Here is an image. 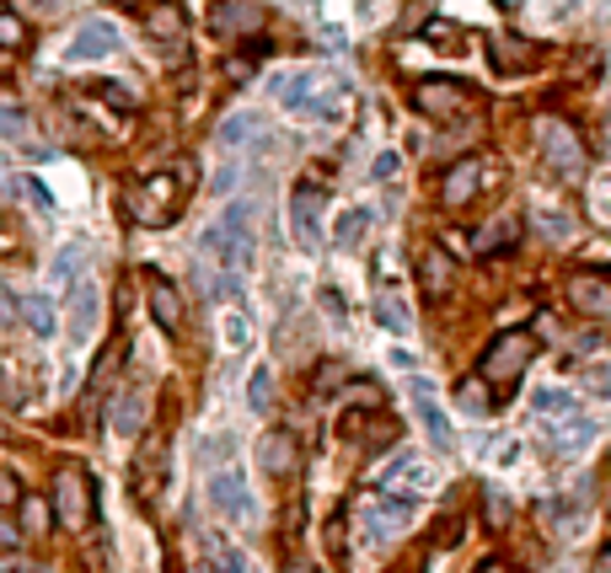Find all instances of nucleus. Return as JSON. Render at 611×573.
<instances>
[{
	"label": "nucleus",
	"instance_id": "obj_1",
	"mask_svg": "<svg viewBox=\"0 0 611 573\" xmlns=\"http://www.w3.org/2000/svg\"><path fill=\"white\" fill-rule=\"evenodd\" d=\"M193 161H178L172 172H151V178H140L134 188H129V214H134V225H151V231H161V225H172L178 214H183V204L193 199Z\"/></svg>",
	"mask_w": 611,
	"mask_h": 573
},
{
	"label": "nucleus",
	"instance_id": "obj_2",
	"mask_svg": "<svg viewBox=\"0 0 611 573\" xmlns=\"http://www.w3.org/2000/svg\"><path fill=\"white\" fill-rule=\"evenodd\" d=\"M204 252L220 258V269L231 273H252L258 269V225H252V204L237 199L214 214V225L204 231Z\"/></svg>",
	"mask_w": 611,
	"mask_h": 573
},
{
	"label": "nucleus",
	"instance_id": "obj_3",
	"mask_svg": "<svg viewBox=\"0 0 611 573\" xmlns=\"http://www.w3.org/2000/svg\"><path fill=\"white\" fill-rule=\"evenodd\" d=\"M531 360H537V338H531V332H525V328L499 332L489 349H483V381L510 386V381H520V375L531 370Z\"/></svg>",
	"mask_w": 611,
	"mask_h": 573
},
{
	"label": "nucleus",
	"instance_id": "obj_4",
	"mask_svg": "<svg viewBox=\"0 0 611 573\" xmlns=\"http://www.w3.org/2000/svg\"><path fill=\"white\" fill-rule=\"evenodd\" d=\"M54 520H60L64 531H87L92 525V510H97V487L92 478L81 472V466H60L54 472Z\"/></svg>",
	"mask_w": 611,
	"mask_h": 573
},
{
	"label": "nucleus",
	"instance_id": "obj_5",
	"mask_svg": "<svg viewBox=\"0 0 611 573\" xmlns=\"http://www.w3.org/2000/svg\"><path fill=\"white\" fill-rule=\"evenodd\" d=\"M360 525H365L370 546H387L392 536H402L413 525V499H398V493H370L360 499Z\"/></svg>",
	"mask_w": 611,
	"mask_h": 573
},
{
	"label": "nucleus",
	"instance_id": "obj_6",
	"mask_svg": "<svg viewBox=\"0 0 611 573\" xmlns=\"http://www.w3.org/2000/svg\"><path fill=\"white\" fill-rule=\"evenodd\" d=\"M489 178H493V167L483 155H461L457 167H445V178H440V210H467L483 193Z\"/></svg>",
	"mask_w": 611,
	"mask_h": 573
},
{
	"label": "nucleus",
	"instance_id": "obj_7",
	"mask_svg": "<svg viewBox=\"0 0 611 573\" xmlns=\"http://www.w3.org/2000/svg\"><path fill=\"white\" fill-rule=\"evenodd\" d=\"M210 504L226 514V525H258V499H252V487L242 483V472H214Z\"/></svg>",
	"mask_w": 611,
	"mask_h": 573
},
{
	"label": "nucleus",
	"instance_id": "obj_8",
	"mask_svg": "<svg viewBox=\"0 0 611 573\" xmlns=\"http://www.w3.org/2000/svg\"><path fill=\"white\" fill-rule=\"evenodd\" d=\"M322 210H328V188L306 178L301 188L290 193V231H296V242L301 247L322 242Z\"/></svg>",
	"mask_w": 611,
	"mask_h": 573
},
{
	"label": "nucleus",
	"instance_id": "obj_9",
	"mask_svg": "<svg viewBox=\"0 0 611 573\" xmlns=\"http://www.w3.org/2000/svg\"><path fill=\"white\" fill-rule=\"evenodd\" d=\"M413 108L424 113V119H461L467 108H472V87H461V81H419L413 87Z\"/></svg>",
	"mask_w": 611,
	"mask_h": 573
},
{
	"label": "nucleus",
	"instance_id": "obj_10",
	"mask_svg": "<svg viewBox=\"0 0 611 573\" xmlns=\"http://www.w3.org/2000/svg\"><path fill=\"white\" fill-rule=\"evenodd\" d=\"M408 402H413V419L424 429L429 445H440V451H451L457 445V434H451V419H445V408H440V396L429 381H408Z\"/></svg>",
	"mask_w": 611,
	"mask_h": 573
},
{
	"label": "nucleus",
	"instance_id": "obj_11",
	"mask_svg": "<svg viewBox=\"0 0 611 573\" xmlns=\"http://www.w3.org/2000/svg\"><path fill=\"white\" fill-rule=\"evenodd\" d=\"M542 155H548V167L558 172V178H580V172H584L580 134H574L569 123H558V119L542 123Z\"/></svg>",
	"mask_w": 611,
	"mask_h": 573
},
{
	"label": "nucleus",
	"instance_id": "obj_12",
	"mask_svg": "<svg viewBox=\"0 0 611 573\" xmlns=\"http://www.w3.org/2000/svg\"><path fill=\"white\" fill-rule=\"evenodd\" d=\"M569 305L590 316V322H607L611 316V279H601L595 269L584 273H569Z\"/></svg>",
	"mask_w": 611,
	"mask_h": 573
},
{
	"label": "nucleus",
	"instance_id": "obj_13",
	"mask_svg": "<svg viewBox=\"0 0 611 573\" xmlns=\"http://www.w3.org/2000/svg\"><path fill=\"white\" fill-rule=\"evenodd\" d=\"M119 49V28L113 22H81L76 28V38H70V49H64V60L70 64H92V60H108Z\"/></svg>",
	"mask_w": 611,
	"mask_h": 573
},
{
	"label": "nucleus",
	"instance_id": "obj_14",
	"mask_svg": "<svg viewBox=\"0 0 611 573\" xmlns=\"http://www.w3.org/2000/svg\"><path fill=\"white\" fill-rule=\"evenodd\" d=\"M146 295H151V316L161 332H183V290L167 279V273H146Z\"/></svg>",
	"mask_w": 611,
	"mask_h": 573
},
{
	"label": "nucleus",
	"instance_id": "obj_15",
	"mask_svg": "<svg viewBox=\"0 0 611 573\" xmlns=\"http://www.w3.org/2000/svg\"><path fill=\"white\" fill-rule=\"evenodd\" d=\"M489 54H493V70H499V76H525L531 64L542 60V49L515 38V32H489Z\"/></svg>",
	"mask_w": 611,
	"mask_h": 573
},
{
	"label": "nucleus",
	"instance_id": "obj_16",
	"mask_svg": "<svg viewBox=\"0 0 611 573\" xmlns=\"http://www.w3.org/2000/svg\"><path fill=\"white\" fill-rule=\"evenodd\" d=\"M97 311H102V295H97V284H92V279H81V284L70 290V322H64L70 343H92V332H97Z\"/></svg>",
	"mask_w": 611,
	"mask_h": 573
},
{
	"label": "nucleus",
	"instance_id": "obj_17",
	"mask_svg": "<svg viewBox=\"0 0 611 573\" xmlns=\"http://www.w3.org/2000/svg\"><path fill=\"white\" fill-rule=\"evenodd\" d=\"M258 461H263V472H269V478L284 483V478H296V472H301V440H296V434H284V429H274V434L258 445Z\"/></svg>",
	"mask_w": 611,
	"mask_h": 573
},
{
	"label": "nucleus",
	"instance_id": "obj_18",
	"mask_svg": "<svg viewBox=\"0 0 611 573\" xmlns=\"http://www.w3.org/2000/svg\"><path fill=\"white\" fill-rule=\"evenodd\" d=\"M167 483V440H146V451L134 461V499H156Z\"/></svg>",
	"mask_w": 611,
	"mask_h": 573
},
{
	"label": "nucleus",
	"instance_id": "obj_19",
	"mask_svg": "<svg viewBox=\"0 0 611 573\" xmlns=\"http://www.w3.org/2000/svg\"><path fill=\"white\" fill-rule=\"evenodd\" d=\"M429 487H434L429 461H419V455H398V461H392V472H387V493H429Z\"/></svg>",
	"mask_w": 611,
	"mask_h": 573
},
{
	"label": "nucleus",
	"instance_id": "obj_20",
	"mask_svg": "<svg viewBox=\"0 0 611 573\" xmlns=\"http://www.w3.org/2000/svg\"><path fill=\"white\" fill-rule=\"evenodd\" d=\"M322 81H328L322 70H296V76H284V81H279L284 108H290V113H306V108H311V97L322 91Z\"/></svg>",
	"mask_w": 611,
	"mask_h": 573
},
{
	"label": "nucleus",
	"instance_id": "obj_21",
	"mask_svg": "<svg viewBox=\"0 0 611 573\" xmlns=\"http://www.w3.org/2000/svg\"><path fill=\"white\" fill-rule=\"evenodd\" d=\"M140 17H146V32H151V38H161V43L183 38V11H178V6H167V0H151Z\"/></svg>",
	"mask_w": 611,
	"mask_h": 573
},
{
	"label": "nucleus",
	"instance_id": "obj_22",
	"mask_svg": "<svg viewBox=\"0 0 611 573\" xmlns=\"http://www.w3.org/2000/svg\"><path fill=\"white\" fill-rule=\"evenodd\" d=\"M140 423H146V396L134 392H119V402H113V429H119L123 440H140Z\"/></svg>",
	"mask_w": 611,
	"mask_h": 573
},
{
	"label": "nucleus",
	"instance_id": "obj_23",
	"mask_svg": "<svg viewBox=\"0 0 611 573\" xmlns=\"http://www.w3.org/2000/svg\"><path fill=\"white\" fill-rule=\"evenodd\" d=\"M338 429H343L349 440H360V445H387V440H392V423L381 419V413H375V419H365V413H343Z\"/></svg>",
	"mask_w": 611,
	"mask_h": 573
},
{
	"label": "nucleus",
	"instance_id": "obj_24",
	"mask_svg": "<svg viewBox=\"0 0 611 573\" xmlns=\"http://www.w3.org/2000/svg\"><path fill=\"white\" fill-rule=\"evenodd\" d=\"M419 279H424L429 301L451 295V258H445V252H424V258H419Z\"/></svg>",
	"mask_w": 611,
	"mask_h": 573
},
{
	"label": "nucleus",
	"instance_id": "obj_25",
	"mask_svg": "<svg viewBox=\"0 0 611 573\" xmlns=\"http://www.w3.org/2000/svg\"><path fill=\"white\" fill-rule=\"evenodd\" d=\"M375 322H381L387 332H408V328H413V316H408L402 295H392L387 284H375Z\"/></svg>",
	"mask_w": 611,
	"mask_h": 573
},
{
	"label": "nucleus",
	"instance_id": "obj_26",
	"mask_svg": "<svg viewBox=\"0 0 611 573\" xmlns=\"http://www.w3.org/2000/svg\"><path fill=\"white\" fill-rule=\"evenodd\" d=\"M258 113H231V119L220 123V129H214V140H220V151H242L247 140H252V134H258Z\"/></svg>",
	"mask_w": 611,
	"mask_h": 573
},
{
	"label": "nucleus",
	"instance_id": "obj_27",
	"mask_svg": "<svg viewBox=\"0 0 611 573\" xmlns=\"http://www.w3.org/2000/svg\"><path fill=\"white\" fill-rule=\"evenodd\" d=\"M32 396V375L22 370V364L0 360V402H11V408H22Z\"/></svg>",
	"mask_w": 611,
	"mask_h": 573
},
{
	"label": "nucleus",
	"instance_id": "obj_28",
	"mask_svg": "<svg viewBox=\"0 0 611 573\" xmlns=\"http://www.w3.org/2000/svg\"><path fill=\"white\" fill-rule=\"evenodd\" d=\"M17 311H22L28 332H38V338H54V305H49V295H22V301H17Z\"/></svg>",
	"mask_w": 611,
	"mask_h": 573
},
{
	"label": "nucleus",
	"instance_id": "obj_29",
	"mask_svg": "<svg viewBox=\"0 0 611 573\" xmlns=\"http://www.w3.org/2000/svg\"><path fill=\"white\" fill-rule=\"evenodd\" d=\"M370 237V210H343L338 214V231H333V242L343 247V252H354V247Z\"/></svg>",
	"mask_w": 611,
	"mask_h": 573
},
{
	"label": "nucleus",
	"instance_id": "obj_30",
	"mask_svg": "<svg viewBox=\"0 0 611 573\" xmlns=\"http://www.w3.org/2000/svg\"><path fill=\"white\" fill-rule=\"evenodd\" d=\"M81 263H87V247L81 242L60 247V252H54V284H70V290H76V284H81Z\"/></svg>",
	"mask_w": 611,
	"mask_h": 573
},
{
	"label": "nucleus",
	"instance_id": "obj_31",
	"mask_svg": "<svg viewBox=\"0 0 611 573\" xmlns=\"http://www.w3.org/2000/svg\"><path fill=\"white\" fill-rule=\"evenodd\" d=\"M247 408H252V413H269V408H274V375H269V370H252V375H247Z\"/></svg>",
	"mask_w": 611,
	"mask_h": 573
},
{
	"label": "nucleus",
	"instance_id": "obj_32",
	"mask_svg": "<svg viewBox=\"0 0 611 573\" xmlns=\"http://www.w3.org/2000/svg\"><path fill=\"white\" fill-rule=\"evenodd\" d=\"M515 242H520V220H493L489 237H478V252L493 258V252H504V247H515Z\"/></svg>",
	"mask_w": 611,
	"mask_h": 573
},
{
	"label": "nucleus",
	"instance_id": "obj_33",
	"mask_svg": "<svg viewBox=\"0 0 611 573\" xmlns=\"http://www.w3.org/2000/svg\"><path fill=\"white\" fill-rule=\"evenodd\" d=\"M537 413L542 419H580V402L563 392H537Z\"/></svg>",
	"mask_w": 611,
	"mask_h": 573
},
{
	"label": "nucleus",
	"instance_id": "obj_34",
	"mask_svg": "<svg viewBox=\"0 0 611 573\" xmlns=\"http://www.w3.org/2000/svg\"><path fill=\"white\" fill-rule=\"evenodd\" d=\"M424 38L434 43V49H445V54H461V49H467V38H461L457 22H429Z\"/></svg>",
	"mask_w": 611,
	"mask_h": 573
},
{
	"label": "nucleus",
	"instance_id": "obj_35",
	"mask_svg": "<svg viewBox=\"0 0 611 573\" xmlns=\"http://www.w3.org/2000/svg\"><path fill=\"white\" fill-rule=\"evenodd\" d=\"M247 343H252V316H247L242 295H237V301H231V349H237V354H247Z\"/></svg>",
	"mask_w": 611,
	"mask_h": 573
},
{
	"label": "nucleus",
	"instance_id": "obj_36",
	"mask_svg": "<svg viewBox=\"0 0 611 573\" xmlns=\"http://www.w3.org/2000/svg\"><path fill=\"white\" fill-rule=\"evenodd\" d=\"M0 49H28V22L17 11H0Z\"/></svg>",
	"mask_w": 611,
	"mask_h": 573
},
{
	"label": "nucleus",
	"instance_id": "obj_37",
	"mask_svg": "<svg viewBox=\"0 0 611 573\" xmlns=\"http://www.w3.org/2000/svg\"><path fill=\"white\" fill-rule=\"evenodd\" d=\"M22 531H28V536H43V531H49V504H43V499H22Z\"/></svg>",
	"mask_w": 611,
	"mask_h": 573
},
{
	"label": "nucleus",
	"instance_id": "obj_38",
	"mask_svg": "<svg viewBox=\"0 0 611 573\" xmlns=\"http://www.w3.org/2000/svg\"><path fill=\"white\" fill-rule=\"evenodd\" d=\"M92 97H102V102H113L119 113H129V108H134V97H129V87H119V81H97V87H92Z\"/></svg>",
	"mask_w": 611,
	"mask_h": 573
},
{
	"label": "nucleus",
	"instance_id": "obj_39",
	"mask_svg": "<svg viewBox=\"0 0 611 573\" xmlns=\"http://www.w3.org/2000/svg\"><path fill=\"white\" fill-rule=\"evenodd\" d=\"M349 402H360L365 413H381V386H375V381H360V386H349Z\"/></svg>",
	"mask_w": 611,
	"mask_h": 573
},
{
	"label": "nucleus",
	"instance_id": "obj_40",
	"mask_svg": "<svg viewBox=\"0 0 611 573\" xmlns=\"http://www.w3.org/2000/svg\"><path fill=\"white\" fill-rule=\"evenodd\" d=\"M461 408H467V413H483V408H489V392H483L478 381H467V386H461Z\"/></svg>",
	"mask_w": 611,
	"mask_h": 573
},
{
	"label": "nucleus",
	"instance_id": "obj_41",
	"mask_svg": "<svg viewBox=\"0 0 611 573\" xmlns=\"http://www.w3.org/2000/svg\"><path fill=\"white\" fill-rule=\"evenodd\" d=\"M0 134H28V113H17V108H0Z\"/></svg>",
	"mask_w": 611,
	"mask_h": 573
},
{
	"label": "nucleus",
	"instance_id": "obj_42",
	"mask_svg": "<svg viewBox=\"0 0 611 573\" xmlns=\"http://www.w3.org/2000/svg\"><path fill=\"white\" fill-rule=\"evenodd\" d=\"M17 182H22V193H28V199L38 204V210H43V214H54V199H49V193L38 188V178H17Z\"/></svg>",
	"mask_w": 611,
	"mask_h": 573
},
{
	"label": "nucleus",
	"instance_id": "obj_43",
	"mask_svg": "<svg viewBox=\"0 0 611 573\" xmlns=\"http://www.w3.org/2000/svg\"><path fill=\"white\" fill-rule=\"evenodd\" d=\"M338 375H343V370H338V364L328 360V364H322V370H317V375H311V392H328V386H333Z\"/></svg>",
	"mask_w": 611,
	"mask_h": 573
},
{
	"label": "nucleus",
	"instance_id": "obj_44",
	"mask_svg": "<svg viewBox=\"0 0 611 573\" xmlns=\"http://www.w3.org/2000/svg\"><path fill=\"white\" fill-rule=\"evenodd\" d=\"M392 172H398V155H392V151H387V155H375V167H370V178H375V182H387V178H392Z\"/></svg>",
	"mask_w": 611,
	"mask_h": 573
},
{
	"label": "nucleus",
	"instance_id": "obj_45",
	"mask_svg": "<svg viewBox=\"0 0 611 573\" xmlns=\"http://www.w3.org/2000/svg\"><path fill=\"white\" fill-rule=\"evenodd\" d=\"M11 504H22V487L17 478H0V510H11Z\"/></svg>",
	"mask_w": 611,
	"mask_h": 573
},
{
	"label": "nucleus",
	"instance_id": "obj_46",
	"mask_svg": "<svg viewBox=\"0 0 611 573\" xmlns=\"http://www.w3.org/2000/svg\"><path fill=\"white\" fill-rule=\"evenodd\" d=\"M322 305H328V316H333V322H343V295H338L333 284H322Z\"/></svg>",
	"mask_w": 611,
	"mask_h": 573
},
{
	"label": "nucleus",
	"instance_id": "obj_47",
	"mask_svg": "<svg viewBox=\"0 0 611 573\" xmlns=\"http://www.w3.org/2000/svg\"><path fill=\"white\" fill-rule=\"evenodd\" d=\"M0 546H17V525H11L6 514H0Z\"/></svg>",
	"mask_w": 611,
	"mask_h": 573
},
{
	"label": "nucleus",
	"instance_id": "obj_48",
	"mask_svg": "<svg viewBox=\"0 0 611 573\" xmlns=\"http://www.w3.org/2000/svg\"><path fill=\"white\" fill-rule=\"evenodd\" d=\"M478 573H515V569H510V563H499V557H493V563H483V569H478Z\"/></svg>",
	"mask_w": 611,
	"mask_h": 573
},
{
	"label": "nucleus",
	"instance_id": "obj_49",
	"mask_svg": "<svg viewBox=\"0 0 611 573\" xmlns=\"http://www.w3.org/2000/svg\"><path fill=\"white\" fill-rule=\"evenodd\" d=\"M113 6H129V11H146L151 0H113Z\"/></svg>",
	"mask_w": 611,
	"mask_h": 573
},
{
	"label": "nucleus",
	"instance_id": "obj_50",
	"mask_svg": "<svg viewBox=\"0 0 611 573\" xmlns=\"http://www.w3.org/2000/svg\"><path fill=\"white\" fill-rule=\"evenodd\" d=\"M284 573H317L311 563H284Z\"/></svg>",
	"mask_w": 611,
	"mask_h": 573
},
{
	"label": "nucleus",
	"instance_id": "obj_51",
	"mask_svg": "<svg viewBox=\"0 0 611 573\" xmlns=\"http://www.w3.org/2000/svg\"><path fill=\"white\" fill-rule=\"evenodd\" d=\"M493 6H499V11H515L520 0H493Z\"/></svg>",
	"mask_w": 611,
	"mask_h": 573
}]
</instances>
